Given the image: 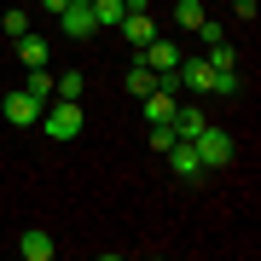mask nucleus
Segmentation results:
<instances>
[{
    "label": "nucleus",
    "instance_id": "f257e3e1",
    "mask_svg": "<svg viewBox=\"0 0 261 261\" xmlns=\"http://www.w3.org/2000/svg\"><path fill=\"white\" fill-rule=\"evenodd\" d=\"M41 128H47V140L70 145L75 134H82V105H75V99H58V105H47V111H41Z\"/></svg>",
    "mask_w": 261,
    "mask_h": 261
},
{
    "label": "nucleus",
    "instance_id": "f03ea898",
    "mask_svg": "<svg viewBox=\"0 0 261 261\" xmlns=\"http://www.w3.org/2000/svg\"><path fill=\"white\" fill-rule=\"evenodd\" d=\"M192 145H197V163H203V168H226V163H232V134H226V128H209V122H203V128L192 134Z\"/></svg>",
    "mask_w": 261,
    "mask_h": 261
},
{
    "label": "nucleus",
    "instance_id": "7ed1b4c3",
    "mask_svg": "<svg viewBox=\"0 0 261 261\" xmlns=\"http://www.w3.org/2000/svg\"><path fill=\"white\" fill-rule=\"evenodd\" d=\"M41 111H47V105H41L35 93H18V87L0 99V116H6L12 128H29V122H41Z\"/></svg>",
    "mask_w": 261,
    "mask_h": 261
},
{
    "label": "nucleus",
    "instance_id": "20e7f679",
    "mask_svg": "<svg viewBox=\"0 0 261 261\" xmlns=\"http://www.w3.org/2000/svg\"><path fill=\"white\" fill-rule=\"evenodd\" d=\"M53 18L64 23V35H70V41H87V35L99 29V23H93V12H87V6H75V0H64V6L53 12Z\"/></svg>",
    "mask_w": 261,
    "mask_h": 261
},
{
    "label": "nucleus",
    "instance_id": "39448f33",
    "mask_svg": "<svg viewBox=\"0 0 261 261\" xmlns=\"http://www.w3.org/2000/svg\"><path fill=\"white\" fill-rule=\"evenodd\" d=\"M163 157H168V168H174L180 180H197V174H203V163H197V145H192V140H174Z\"/></svg>",
    "mask_w": 261,
    "mask_h": 261
},
{
    "label": "nucleus",
    "instance_id": "423d86ee",
    "mask_svg": "<svg viewBox=\"0 0 261 261\" xmlns=\"http://www.w3.org/2000/svg\"><path fill=\"white\" fill-rule=\"evenodd\" d=\"M140 64H151V70H174V64H180V47H174V41H163V35H151L145 47H140Z\"/></svg>",
    "mask_w": 261,
    "mask_h": 261
},
{
    "label": "nucleus",
    "instance_id": "0eeeda50",
    "mask_svg": "<svg viewBox=\"0 0 261 261\" xmlns=\"http://www.w3.org/2000/svg\"><path fill=\"white\" fill-rule=\"evenodd\" d=\"M18 250H23V261H53V232H41V226H29V232L18 238Z\"/></svg>",
    "mask_w": 261,
    "mask_h": 261
},
{
    "label": "nucleus",
    "instance_id": "6e6552de",
    "mask_svg": "<svg viewBox=\"0 0 261 261\" xmlns=\"http://www.w3.org/2000/svg\"><path fill=\"white\" fill-rule=\"evenodd\" d=\"M140 105H145V122H168V116H174V105H180V99H174V93H163V87H151V93H145Z\"/></svg>",
    "mask_w": 261,
    "mask_h": 261
},
{
    "label": "nucleus",
    "instance_id": "1a4fd4ad",
    "mask_svg": "<svg viewBox=\"0 0 261 261\" xmlns=\"http://www.w3.org/2000/svg\"><path fill=\"white\" fill-rule=\"evenodd\" d=\"M122 35H128L134 47H145V41L157 35V23H151V12H128V18H122Z\"/></svg>",
    "mask_w": 261,
    "mask_h": 261
},
{
    "label": "nucleus",
    "instance_id": "9d476101",
    "mask_svg": "<svg viewBox=\"0 0 261 261\" xmlns=\"http://www.w3.org/2000/svg\"><path fill=\"white\" fill-rule=\"evenodd\" d=\"M87 12H93V23H99V29H111V23L128 18V6H122V0H87Z\"/></svg>",
    "mask_w": 261,
    "mask_h": 261
},
{
    "label": "nucleus",
    "instance_id": "9b49d317",
    "mask_svg": "<svg viewBox=\"0 0 261 261\" xmlns=\"http://www.w3.org/2000/svg\"><path fill=\"white\" fill-rule=\"evenodd\" d=\"M18 58L29 70H47V41H41V35H18Z\"/></svg>",
    "mask_w": 261,
    "mask_h": 261
},
{
    "label": "nucleus",
    "instance_id": "f8f14e48",
    "mask_svg": "<svg viewBox=\"0 0 261 261\" xmlns=\"http://www.w3.org/2000/svg\"><path fill=\"white\" fill-rule=\"evenodd\" d=\"M151 87H157V70H151V64H140V58H134V70H128V93H134V99H145Z\"/></svg>",
    "mask_w": 261,
    "mask_h": 261
},
{
    "label": "nucleus",
    "instance_id": "ddd939ff",
    "mask_svg": "<svg viewBox=\"0 0 261 261\" xmlns=\"http://www.w3.org/2000/svg\"><path fill=\"white\" fill-rule=\"evenodd\" d=\"M82 70H64V75H58V82H53V99H82Z\"/></svg>",
    "mask_w": 261,
    "mask_h": 261
},
{
    "label": "nucleus",
    "instance_id": "4468645a",
    "mask_svg": "<svg viewBox=\"0 0 261 261\" xmlns=\"http://www.w3.org/2000/svg\"><path fill=\"white\" fill-rule=\"evenodd\" d=\"M174 23L180 29H197V23H203V0H180V6H174Z\"/></svg>",
    "mask_w": 261,
    "mask_h": 261
},
{
    "label": "nucleus",
    "instance_id": "2eb2a0df",
    "mask_svg": "<svg viewBox=\"0 0 261 261\" xmlns=\"http://www.w3.org/2000/svg\"><path fill=\"white\" fill-rule=\"evenodd\" d=\"M0 23H6V35H12V41H18V35H29V12H23V0H18V6H12Z\"/></svg>",
    "mask_w": 261,
    "mask_h": 261
},
{
    "label": "nucleus",
    "instance_id": "dca6fc26",
    "mask_svg": "<svg viewBox=\"0 0 261 261\" xmlns=\"http://www.w3.org/2000/svg\"><path fill=\"white\" fill-rule=\"evenodd\" d=\"M23 93H35L41 105H47V99H53V75H47V70H29V87H23Z\"/></svg>",
    "mask_w": 261,
    "mask_h": 261
},
{
    "label": "nucleus",
    "instance_id": "f3484780",
    "mask_svg": "<svg viewBox=\"0 0 261 261\" xmlns=\"http://www.w3.org/2000/svg\"><path fill=\"white\" fill-rule=\"evenodd\" d=\"M209 93L232 99V93H238V70H215V87H209Z\"/></svg>",
    "mask_w": 261,
    "mask_h": 261
},
{
    "label": "nucleus",
    "instance_id": "a211bd4d",
    "mask_svg": "<svg viewBox=\"0 0 261 261\" xmlns=\"http://www.w3.org/2000/svg\"><path fill=\"white\" fill-rule=\"evenodd\" d=\"M209 64H215V70H232V64H238V53L226 47V41H215V47H209Z\"/></svg>",
    "mask_w": 261,
    "mask_h": 261
},
{
    "label": "nucleus",
    "instance_id": "6ab92c4d",
    "mask_svg": "<svg viewBox=\"0 0 261 261\" xmlns=\"http://www.w3.org/2000/svg\"><path fill=\"white\" fill-rule=\"evenodd\" d=\"M174 145V128H168V122H151V151H168Z\"/></svg>",
    "mask_w": 261,
    "mask_h": 261
},
{
    "label": "nucleus",
    "instance_id": "aec40b11",
    "mask_svg": "<svg viewBox=\"0 0 261 261\" xmlns=\"http://www.w3.org/2000/svg\"><path fill=\"white\" fill-rule=\"evenodd\" d=\"M197 35H203V47H215V41H226V35H221V23H215V18H203V23H197Z\"/></svg>",
    "mask_w": 261,
    "mask_h": 261
},
{
    "label": "nucleus",
    "instance_id": "412c9836",
    "mask_svg": "<svg viewBox=\"0 0 261 261\" xmlns=\"http://www.w3.org/2000/svg\"><path fill=\"white\" fill-rule=\"evenodd\" d=\"M232 12H238L244 23H255V0H232Z\"/></svg>",
    "mask_w": 261,
    "mask_h": 261
},
{
    "label": "nucleus",
    "instance_id": "4be33fe9",
    "mask_svg": "<svg viewBox=\"0 0 261 261\" xmlns=\"http://www.w3.org/2000/svg\"><path fill=\"white\" fill-rule=\"evenodd\" d=\"M122 6H128V12H151V0H122Z\"/></svg>",
    "mask_w": 261,
    "mask_h": 261
},
{
    "label": "nucleus",
    "instance_id": "5701e85b",
    "mask_svg": "<svg viewBox=\"0 0 261 261\" xmlns=\"http://www.w3.org/2000/svg\"><path fill=\"white\" fill-rule=\"evenodd\" d=\"M41 6H47V12H58V6H64V0H41Z\"/></svg>",
    "mask_w": 261,
    "mask_h": 261
},
{
    "label": "nucleus",
    "instance_id": "b1692460",
    "mask_svg": "<svg viewBox=\"0 0 261 261\" xmlns=\"http://www.w3.org/2000/svg\"><path fill=\"white\" fill-rule=\"evenodd\" d=\"M75 6H87V0H75Z\"/></svg>",
    "mask_w": 261,
    "mask_h": 261
}]
</instances>
